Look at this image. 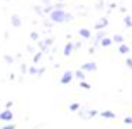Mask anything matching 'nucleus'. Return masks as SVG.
<instances>
[{
  "label": "nucleus",
  "mask_w": 132,
  "mask_h": 129,
  "mask_svg": "<svg viewBox=\"0 0 132 129\" xmlns=\"http://www.w3.org/2000/svg\"><path fill=\"white\" fill-rule=\"evenodd\" d=\"M51 19L54 20V22H63L64 19H68V16L63 10H53L51 12Z\"/></svg>",
  "instance_id": "1"
},
{
  "label": "nucleus",
  "mask_w": 132,
  "mask_h": 129,
  "mask_svg": "<svg viewBox=\"0 0 132 129\" xmlns=\"http://www.w3.org/2000/svg\"><path fill=\"white\" fill-rule=\"evenodd\" d=\"M102 44H103V46H109V44H110V39H103V41H102Z\"/></svg>",
  "instance_id": "14"
},
{
  "label": "nucleus",
  "mask_w": 132,
  "mask_h": 129,
  "mask_svg": "<svg viewBox=\"0 0 132 129\" xmlns=\"http://www.w3.org/2000/svg\"><path fill=\"white\" fill-rule=\"evenodd\" d=\"M120 53H122V55H127V53H129V48L125 46V44H122V46H120Z\"/></svg>",
  "instance_id": "10"
},
{
  "label": "nucleus",
  "mask_w": 132,
  "mask_h": 129,
  "mask_svg": "<svg viewBox=\"0 0 132 129\" xmlns=\"http://www.w3.org/2000/svg\"><path fill=\"white\" fill-rule=\"evenodd\" d=\"M81 87H83V88H90V85L86 82H81Z\"/></svg>",
  "instance_id": "18"
},
{
  "label": "nucleus",
  "mask_w": 132,
  "mask_h": 129,
  "mask_svg": "<svg viewBox=\"0 0 132 129\" xmlns=\"http://www.w3.org/2000/svg\"><path fill=\"white\" fill-rule=\"evenodd\" d=\"M127 66H129V68H132V59H130V58L127 59Z\"/></svg>",
  "instance_id": "20"
},
{
  "label": "nucleus",
  "mask_w": 132,
  "mask_h": 129,
  "mask_svg": "<svg viewBox=\"0 0 132 129\" xmlns=\"http://www.w3.org/2000/svg\"><path fill=\"white\" fill-rule=\"evenodd\" d=\"M2 129H15V124H5Z\"/></svg>",
  "instance_id": "13"
},
{
  "label": "nucleus",
  "mask_w": 132,
  "mask_h": 129,
  "mask_svg": "<svg viewBox=\"0 0 132 129\" xmlns=\"http://www.w3.org/2000/svg\"><path fill=\"white\" fill-rule=\"evenodd\" d=\"M78 109H80L78 104H71V105H70V110H78Z\"/></svg>",
  "instance_id": "12"
},
{
  "label": "nucleus",
  "mask_w": 132,
  "mask_h": 129,
  "mask_svg": "<svg viewBox=\"0 0 132 129\" xmlns=\"http://www.w3.org/2000/svg\"><path fill=\"white\" fill-rule=\"evenodd\" d=\"M102 117H110V119H113V117H115V114L110 112V110H105V112H102Z\"/></svg>",
  "instance_id": "6"
},
{
  "label": "nucleus",
  "mask_w": 132,
  "mask_h": 129,
  "mask_svg": "<svg viewBox=\"0 0 132 129\" xmlns=\"http://www.w3.org/2000/svg\"><path fill=\"white\" fill-rule=\"evenodd\" d=\"M75 77H76V78H80V80H83V78H85V73H83L81 70H78L76 73H75Z\"/></svg>",
  "instance_id": "8"
},
{
  "label": "nucleus",
  "mask_w": 132,
  "mask_h": 129,
  "mask_svg": "<svg viewBox=\"0 0 132 129\" xmlns=\"http://www.w3.org/2000/svg\"><path fill=\"white\" fill-rule=\"evenodd\" d=\"M12 119H14V114H12V110L5 109L0 112V121H4V122H10Z\"/></svg>",
  "instance_id": "2"
},
{
  "label": "nucleus",
  "mask_w": 132,
  "mask_h": 129,
  "mask_svg": "<svg viewBox=\"0 0 132 129\" xmlns=\"http://www.w3.org/2000/svg\"><path fill=\"white\" fill-rule=\"evenodd\" d=\"M12 24H14V27H19V26H20L19 16H12Z\"/></svg>",
  "instance_id": "5"
},
{
  "label": "nucleus",
  "mask_w": 132,
  "mask_h": 129,
  "mask_svg": "<svg viewBox=\"0 0 132 129\" xmlns=\"http://www.w3.org/2000/svg\"><path fill=\"white\" fill-rule=\"evenodd\" d=\"M97 66H95V63H85L81 66V71H95Z\"/></svg>",
  "instance_id": "4"
},
{
  "label": "nucleus",
  "mask_w": 132,
  "mask_h": 129,
  "mask_svg": "<svg viewBox=\"0 0 132 129\" xmlns=\"http://www.w3.org/2000/svg\"><path fill=\"white\" fill-rule=\"evenodd\" d=\"M71 78H73V73H71V71H66V73L63 75V78H61V83H63V85H66V83L71 82Z\"/></svg>",
  "instance_id": "3"
},
{
  "label": "nucleus",
  "mask_w": 132,
  "mask_h": 129,
  "mask_svg": "<svg viewBox=\"0 0 132 129\" xmlns=\"http://www.w3.org/2000/svg\"><path fill=\"white\" fill-rule=\"evenodd\" d=\"M71 49H73V44H66V48H64V55H66V56H70V55H71Z\"/></svg>",
  "instance_id": "7"
},
{
  "label": "nucleus",
  "mask_w": 132,
  "mask_h": 129,
  "mask_svg": "<svg viewBox=\"0 0 132 129\" xmlns=\"http://www.w3.org/2000/svg\"><path fill=\"white\" fill-rule=\"evenodd\" d=\"M12 105H14L12 102H7V104H5V109H9V110H10V107H12Z\"/></svg>",
  "instance_id": "17"
},
{
  "label": "nucleus",
  "mask_w": 132,
  "mask_h": 129,
  "mask_svg": "<svg viewBox=\"0 0 132 129\" xmlns=\"http://www.w3.org/2000/svg\"><path fill=\"white\" fill-rule=\"evenodd\" d=\"M130 22H132L130 17H125V24H127V26H130Z\"/></svg>",
  "instance_id": "19"
},
{
  "label": "nucleus",
  "mask_w": 132,
  "mask_h": 129,
  "mask_svg": "<svg viewBox=\"0 0 132 129\" xmlns=\"http://www.w3.org/2000/svg\"><path fill=\"white\" fill-rule=\"evenodd\" d=\"M124 122H125V124H132V117H127V119H124Z\"/></svg>",
  "instance_id": "15"
},
{
  "label": "nucleus",
  "mask_w": 132,
  "mask_h": 129,
  "mask_svg": "<svg viewBox=\"0 0 132 129\" xmlns=\"http://www.w3.org/2000/svg\"><path fill=\"white\" fill-rule=\"evenodd\" d=\"M80 34L85 36V37H90V31H86V29H81V31H80Z\"/></svg>",
  "instance_id": "11"
},
{
  "label": "nucleus",
  "mask_w": 132,
  "mask_h": 129,
  "mask_svg": "<svg viewBox=\"0 0 132 129\" xmlns=\"http://www.w3.org/2000/svg\"><path fill=\"white\" fill-rule=\"evenodd\" d=\"M105 26H107V19H102L100 22L97 24V29H100V27H105Z\"/></svg>",
  "instance_id": "9"
},
{
  "label": "nucleus",
  "mask_w": 132,
  "mask_h": 129,
  "mask_svg": "<svg viewBox=\"0 0 132 129\" xmlns=\"http://www.w3.org/2000/svg\"><path fill=\"white\" fill-rule=\"evenodd\" d=\"M113 39H115L117 43H122V36H115V37H113Z\"/></svg>",
  "instance_id": "16"
}]
</instances>
